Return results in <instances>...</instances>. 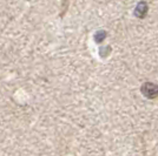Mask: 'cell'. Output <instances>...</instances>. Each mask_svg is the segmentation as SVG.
Listing matches in <instances>:
<instances>
[{"instance_id":"obj_1","label":"cell","mask_w":158,"mask_h":156,"mask_svg":"<svg viewBox=\"0 0 158 156\" xmlns=\"http://www.w3.org/2000/svg\"><path fill=\"white\" fill-rule=\"evenodd\" d=\"M142 91L144 93L146 96H149V98H155V96H157L158 95V87L155 85H152V84H145L143 86V88H142Z\"/></svg>"}]
</instances>
